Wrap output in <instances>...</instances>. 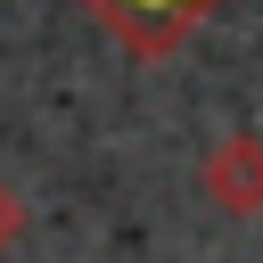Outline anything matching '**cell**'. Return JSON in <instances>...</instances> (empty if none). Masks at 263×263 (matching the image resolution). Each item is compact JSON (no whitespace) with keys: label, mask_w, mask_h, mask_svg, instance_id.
<instances>
[{"label":"cell","mask_w":263,"mask_h":263,"mask_svg":"<svg viewBox=\"0 0 263 263\" xmlns=\"http://www.w3.org/2000/svg\"><path fill=\"white\" fill-rule=\"evenodd\" d=\"M90 8H99V16H107L123 41H140V49H164V41H173V33H181V25H189L205 0H90Z\"/></svg>","instance_id":"1"}]
</instances>
